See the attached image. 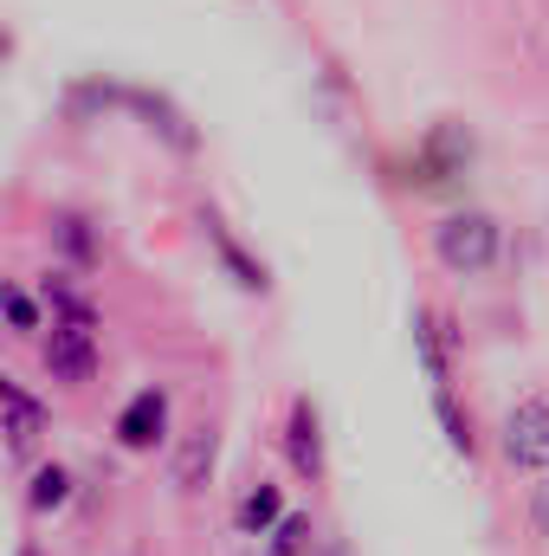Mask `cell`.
Returning a JSON list of instances; mask_svg holds the SVG:
<instances>
[{
	"label": "cell",
	"instance_id": "cell-1",
	"mask_svg": "<svg viewBox=\"0 0 549 556\" xmlns=\"http://www.w3.org/2000/svg\"><path fill=\"white\" fill-rule=\"evenodd\" d=\"M498 253H505V233H498V220L478 214V207H459V214H446V220L433 227V260L459 278L491 273Z\"/></svg>",
	"mask_w": 549,
	"mask_h": 556
},
{
	"label": "cell",
	"instance_id": "cell-2",
	"mask_svg": "<svg viewBox=\"0 0 549 556\" xmlns=\"http://www.w3.org/2000/svg\"><path fill=\"white\" fill-rule=\"evenodd\" d=\"M72 104H78V111H85V104H104V111H137L142 124H149L162 142H175L181 155H194V149H201V130H194V124H188V117H181L168 98L137 91V85H91V91H78Z\"/></svg>",
	"mask_w": 549,
	"mask_h": 556
},
{
	"label": "cell",
	"instance_id": "cell-3",
	"mask_svg": "<svg viewBox=\"0 0 549 556\" xmlns=\"http://www.w3.org/2000/svg\"><path fill=\"white\" fill-rule=\"evenodd\" d=\"M498 446H505V459H511L518 472H544L549 479V402H518V408L505 415Z\"/></svg>",
	"mask_w": 549,
	"mask_h": 556
},
{
	"label": "cell",
	"instance_id": "cell-4",
	"mask_svg": "<svg viewBox=\"0 0 549 556\" xmlns=\"http://www.w3.org/2000/svg\"><path fill=\"white\" fill-rule=\"evenodd\" d=\"M39 356H46V376L65 382V389H85L98 376V337L85 324H52V337H46Z\"/></svg>",
	"mask_w": 549,
	"mask_h": 556
},
{
	"label": "cell",
	"instance_id": "cell-5",
	"mask_svg": "<svg viewBox=\"0 0 549 556\" xmlns=\"http://www.w3.org/2000/svg\"><path fill=\"white\" fill-rule=\"evenodd\" d=\"M284 459H291V472L297 479H323V420L310 402H291V420H284Z\"/></svg>",
	"mask_w": 549,
	"mask_h": 556
},
{
	"label": "cell",
	"instance_id": "cell-6",
	"mask_svg": "<svg viewBox=\"0 0 549 556\" xmlns=\"http://www.w3.org/2000/svg\"><path fill=\"white\" fill-rule=\"evenodd\" d=\"M162 433H168V389H142V395H130L124 415H117V440H124L130 453H149Z\"/></svg>",
	"mask_w": 549,
	"mask_h": 556
},
{
	"label": "cell",
	"instance_id": "cell-7",
	"mask_svg": "<svg viewBox=\"0 0 549 556\" xmlns=\"http://www.w3.org/2000/svg\"><path fill=\"white\" fill-rule=\"evenodd\" d=\"M0 415H7V427H0V433H7V453L26 459V453L39 446V433H46V408H39L20 382H0Z\"/></svg>",
	"mask_w": 549,
	"mask_h": 556
},
{
	"label": "cell",
	"instance_id": "cell-8",
	"mask_svg": "<svg viewBox=\"0 0 549 556\" xmlns=\"http://www.w3.org/2000/svg\"><path fill=\"white\" fill-rule=\"evenodd\" d=\"M214 459H220V433H214V427H194V433L175 446V466H168V472H175L181 492H201V485L214 479Z\"/></svg>",
	"mask_w": 549,
	"mask_h": 556
},
{
	"label": "cell",
	"instance_id": "cell-9",
	"mask_svg": "<svg viewBox=\"0 0 549 556\" xmlns=\"http://www.w3.org/2000/svg\"><path fill=\"white\" fill-rule=\"evenodd\" d=\"M207 240H214L220 266L233 273V285H240V291H266V266H259V260H246V247H240V240H233V233H227L214 214H207Z\"/></svg>",
	"mask_w": 549,
	"mask_h": 556
},
{
	"label": "cell",
	"instance_id": "cell-10",
	"mask_svg": "<svg viewBox=\"0 0 549 556\" xmlns=\"http://www.w3.org/2000/svg\"><path fill=\"white\" fill-rule=\"evenodd\" d=\"M446 337H452V330H446V317H439V311H420V317H413L420 369H426V382H439V389H446Z\"/></svg>",
	"mask_w": 549,
	"mask_h": 556
},
{
	"label": "cell",
	"instance_id": "cell-11",
	"mask_svg": "<svg viewBox=\"0 0 549 556\" xmlns=\"http://www.w3.org/2000/svg\"><path fill=\"white\" fill-rule=\"evenodd\" d=\"M278 525H284V498H278V485L259 479V485L240 498V531H246V538H266V531H278Z\"/></svg>",
	"mask_w": 549,
	"mask_h": 556
},
{
	"label": "cell",
	"instance_id": "cell-12",
	"mask_svg": "<svg viewBox=\"0 0 549 556\" xmlns=\"http://www.w3.org/2000/svg\"><path fill=\"white\" fill-rule=\"evenodd\" d=\"M46 304H52V324H85V330H98V311H91V298H78L65 273L46 278Z\"/></svg>",
	"mask_w": 549,
	"mask_h": 556
},
{
	"label": "cell",
	"instance_id": "cell-13",
	"mask_svg": "<svg viewBox=\"0 0 549 556\" xmlns=\"http://www.w3.org/2000/svg\"><path fill=\"white\" fill-rule=\"evenodd\" d=\"M65 498H72V472H65V466H39V472H33V485H26V505L46 518V511H59Z\"/></svg>",
	"mask_w": 549,
	"mask_h": 556
},
{
	"label": "cell",
	"instance_id": "cell-14",
	"mask_svg": "<svg viewBox=\"0 0 549 556\" xmlns=\"http://www.w3.org/2000/svg\"><path fill=\"white\" fill-rule=\"evenodd\" d=\"M433 415H439V427H446V446L472 459V446H478V433H472V415H459V402H452L446 389L433 395Z\"/></svg>",
	"mask_w": 549,
	"mask_h": 556
},
{
	"label": "cell",
	"instance_id": "cell-15",
	"mask_svg": "<svg viewBox=\"0 0 549 556\" xmlns=\"http://www.w3.org/2000/svg\"><path fill=\"white\" fill-rule=\"evenodd\" d=\"M52 233H59V247H65L78 266H91V260H98V240H91V220H85V214H59V220H52Z\"/></svg>",
	"mask_w": 549,
	"mask_h": 556
},
{
	"label": "cell",
	"instance_id": "cell-16",
	"mask_svg": "<svg viewBox=\"0 0 549 556\" xmlns=\"http://www.w3.org/2000/svg\"><path fill=\"white\" fill-rule=\"evenodd\" d=\"M317 544V531H310V518H284L272 531V556H310Z\"/></svg>",
	"mask_w": 549,
	"mask_h": 556
},
{
	"label": "cell",
	"instance_id": "cell-17",
	"mask_svg": "<svg viewBox=\"0 0 549 556\" xmlns=\"http://www.w3.org/2000/svg\"><path fill=\"white\" fill-rule=\"evenodd\" d=\"M0 304H7V324H13V337H33V330H39V304H33L20 285H7V291H0Z\"/></svg>",
	"mask_w": 549,
	"mask_h": 556
},
{
	"label": "cell",
	"instance_id": "cell-18",
	"mask_svg": "<svg viewBox=\"0 0 549 556\" xmlns=\"http://www.w3.org/2000/svg\"><path fill=\"white\" fill-rule=\"evenodd\" d=\"M531 525H537V538H549V479L531 492Z\"/></svg>",
	"mask_w": 549,
	"mask_h": 556
},
{
	"label": "cell",
	"instance_id": "cell-19",
	"mask_svg": "<svg viewBox=\"0 0 549 556\" xmlns=\"http://www.w3.org/2000/svg\"><path fill=\"white\" fill-rule=\"evenodd\" d=\"M20 556H39V551H33V544H26V551H20Z\"/></svg>",
	"mask_w": 549,
	"mask_h": 556
}]
</instances>
